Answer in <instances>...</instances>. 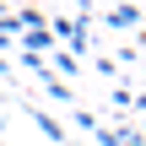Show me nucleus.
<instances>
[{"label": "nucleus", "mask_w": 146, "mask_h": 146, "mask_svg": "<svg viewBox=\"0 0 146 146\" xmlns=\"http://www.w3.org/2000/svg\"><path fill=\"white\" fill-rule=\"evenodd\" d=\"M49 49H54L49 27H22V54H49Z\"/></svg>", "instance_id": "nucleus-1"}, {"label": "nucleus", "mask_w": 146, "mask_h": 146, "mask_svg": "<svg viewBox=\"0 0 146 146\" xmlns=\"http://www.w3.org/2000/svg\"><path fill=\"white\" fill-rule=\"evenodd\" d=\"M108 27H114V33H135V27H141V5H114V11H108Z\"/></svg>", "instance_id": "nucleus-2"}, {"label": "nucleus", "mask_w": 146, "mask_h": 146, "mask_svg": "<svg viewBox=\"0 0 146 146\" xmlns=\"http://www.w3.org/2000/svg\"><path fill=\"white\" fill-rule=\"evenodd\" d=\"M49 70H60V76H81V60L65 49V54H54V65H49Z\"/></svg>", "instance_id": "nucleus-3"}, {"label": "nucleus", "mask_w": 146, "mask_h": 146, "mask_svg": "<svg viewBox=\"0 0 146 146\" xmlns=\"http://www.w3.org/2000/svg\"><path fill=\"white\" fill-rule=\"evenodd\" d=\"M33 119H38V130H43L49 141H65V125H60V119H49V114H33Z\"/></svg>", "instance_id": "nucleus-4"}, {"label": "nucleus", "mask_w": 146, "mask_h": 146, "mask_svg": "<svg viewBox=\"0 0 146 146\" xmlns=\"http://www.w3.org/2000/svg\"><path fill=\"white\" fill-rule=\"evenodd\" d=\"M22 65H27L33 76H49V65H43V54H22Z\"/></svg>", "instance_id": "nucleus-5"}, {"label": "nucleus", "mask_w": 146, "mask_h": 146, "mask_svg": "<svg viewBox=\"0 0 146 146\" xmlns=\"http://www.w3.org/2000/svg\"><path fill=\"white\" fill-rule=\"evenodd\" d=\"M119 146H146V141H141V130H119Z\"/></svg>", "instance_id": "nucleus-6"}, {"label": "nucleus", "mask_w": 146, "mask_h": 146, "mask_svg": "<svg viewBox=\"0 0 146 146\" xmlns=\"http://www.w3.org/2000/svg\"><path fill=\"white\" fill-rule=\"evenodd\" d=\"M98 146H119V130H98Z\"/></svg>", "instance_id": "nucleus-7"}]
</instances>
